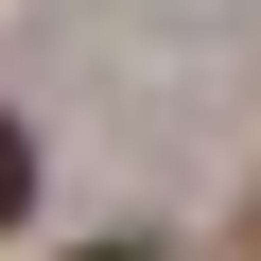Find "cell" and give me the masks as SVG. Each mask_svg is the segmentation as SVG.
I'll use <instances>...</instances> for the list:
<instances>
[{
  "mask_svg": "<svg viewBox=\"0 0 261 261\" xmlns=\"http://www.w3.org/2000/svg\"><path fill=\"white\" fill-rule=\"evenodd\" d=\"M18 209H35V122L0 105V226H18Z\"/></svg>",
  "mask_w": 261,
  "mask_h": 261,
  "instance_id": "cell-1",
  "label": "cell"
},
{
  "mask_svg": "<svg viewBox=\"0 0 261 261\" xmlns=\"http://www.w3.org/2000/svg\"><path fill=\"white\" fill-rule=\"evenodd\" d=\"M87 261H140V244H87Z\"/></svg>",
  "mask_w": 261,
  "mask_h": 261,
  "instance_id": "cell-2",
  "label": "cell"
},
{
  "mask_svg": "<svg viewBox=\"0 0 261 261\" xmlns=\"http://www.w3.org/2000/svg\"><path fill=\"white\" fill-rule=\"evenodd\" d=\"M244 244H261V209H244Z\"/></svg>",
  "mask_w": 261,
  "mask_h": 261,
  "instance_id": "cell-3",
  "label": "cell"
}]
</instances>
